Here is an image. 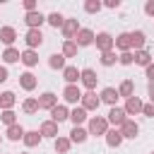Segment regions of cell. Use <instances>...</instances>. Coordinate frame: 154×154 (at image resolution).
Masks as SVG:
<instances>
[{
	"instance_id": "39",
	"label": "cell",
	"mask_w": 154,
	"mask_h": 154,
	"mask_svg": "<svg viewBox=\"0 0 154 154\" xmlns=\"http://www.w3.org/2000/svg\"><path fill=\"white\" fill-rule=\"evenodd\" d=\"M118 60H120V65H132V63H135V55L128 51V53H120V55H118Z\"/></svg>"
},
{
	"instance_id": "6",
	"label": "cell",
	"mask_w": 154,
	"mask_h": 154,
	"mask_svg": "<svg viewBox=\"0 0 154 154\" xmlns=\"http://www.w3.org/2000/svg\"><path fill=\"white\" fill-rule=\"evenodd\" d=\"M99 103H101V99H96L94 91L82 94V108H84V111H94V108H99Z\"/></svg>"
},
{
	"instance_id": "44",
	"label": "cell",
	"mask_w": 154,
	"mask_h": 154,
	"mask_svg": "<svg viewBox=\"0 0 154 154\" xmlns=\"http://www.w3.org/2000/svg\"><path fill=\"white\" fill-rule=\"evenodd\" d=\"M147 77H149V79H152V84H154V65H152V63L147 65Z\"/></svg>"
},
{
	"instance_id": "16",
	"label": "cell",
	"mask_w": 154,
	"mask_h": 154,
	"mask_svg": "<svg viewBox=\"0 0 154 154\" xmlns=\"http://www.w3.org/2000/svg\"><path fill=\"white\" fill-rule=\"evenodd\" d=\"M65 118H70V111H67L65 106H55V108L51 111V120H53V123H60V120H65Z\"/></svg>"
},
{
	"instance_id": "46",
	"label": "cell",
	"mask_w": 154,
	"mask_h": 154,
	"mask_svg": "<svg viewBox=\"0 0 154 154\" xmlns=\"http://www.w3.org/2000/svg\"><path fill=\"white\" fill-rule=\"evenodd\" d=\"M118 5H120V2H118V0H108V2H106V7H111V10H116V7H118Z\"/></svg>"
},
{
	"instance_id": "48",
	"label": "cell",
	"mask_w": 154,
	"mask_h": 154,
	"mask_svg": "<svg viewBox=\"0 0 154 154\" xmlns=\"http://www.w3.org/2000/svg\"><path fill=\"white\" fill-rule=\"evenodd\" d=\"M152 154H154V152H152Z\"/></svg>"
},
{
	"instance_id": "3",
	"label": "cell",
	"mask_w": 154,
	"mask_h": 154,
	"mask_svg": "<svg viewBox=\"0 0 154 154\" xmlns=\"http://www.w3.org/2000/svg\"><path fill=\"white\" fill-rule=\"evenodd\" d=\"M24 41H26V46L34 51L36 46H41L43 43V34H41V29H29L26 31V36H24Z\"/></svg>"
},
{
	"instance_id": "5",
	"label": "cell",
	"mask_w": 154,
	"mask_h": 154,
	"mask_svg": "<svg viewBox=\"0 0 154 154\" xmlns=\"http://www.w3.org/2000/svg\"><path fill=\"white\" fill-rule=\"evenodd\" d=\"M55 106H58V99H55L53 91H46V94L38 96V108H48V111H53Z\"/></svg>"
},
{
	"instance_id": "17",
	"label": "cell",
	"mask_w": 154,
	"mask_h": 154,
	"mask_svg": "<svg viewBox=\"0 0 154 154\" xmlns=\"http://www.w3.org/2000/svg\"><path fill=\"white\" fill-rule=\"evenodd\" d=\"M38 132L46 135V137H55V135H58V123L46 120V123H41V130H38Z\"/></svg>"
},
{
	"instance_id": "12",
	"label": "cell",
	"mask_w": 154,
	"mask_h": 154,
	"mask_svg": "<svg viewBox=\"0 0 154 154\" xmlns=\"http://www.w3.org/2000/svg\"><path fill=\"white\" fill-rule=\"evenodd\" d=\"M77 38V46H89V43H94V31H89V29H79V34L75 36Z\"/></svg>"
},
{
	"instance_id": "20",
	"label": "cell",
	"mask_w": 154,
	"mask_h": 154,
	"mask_svg": "<svg viewBox=\"0 0 154 154\" xmlns=\"http://www.w3.org/2000/svg\"><path fill=\"white\" fill-rule=\"evenodd\" d=\"M87 135H89V132H87L84 128L75 125V128H72V132H70V142H77V144H79V142H84V140H87Z\"/></svg>"
},
{
	"instance_id": "29",
	"label": "cell",
	"mask_w": 154,
	"mask_h": 154,
	"mask_svg": "<svg viewBox=\"0 0 154 154\" xmlns=\"http://www.w3.org/2000/svg\"><path fill=\"white\" fill-rule=\"evenodd\" d=\"M48 65H51L53 70H60V67L65 70V55H60V53H53V55H51V60H48Z\"/></svg>"
},
{
	"instance_id": "25",
	"label": "cell",
	"mask_w": 154,
	"mask_h": 154,
	"mask_svg": "<svg viewBox=\"0 0 154 154\" xmlns=\"http://www.w3.org/2000/svg\"><path fill=\"white\" fill-rule=\"evenodd\" d=\"M38 142H41V132H36V130L24 132V144H26V147H36Z\"/></svg>"
},
{
	"instance_id": "19",
	"label": "cell",
	"mask_w": 154,
	"mask_h": 154,
	"mask_svg": "<svg viewBox=\"0 0 154 154\" xmlns=\"http://www.w3.org/2000/svg\"><path fill=\"white\" fill-rule=\"evenodd\" d=\"M142 106H144V103H142L137 96H130V99H128V103H125V113H140V111H142Z\"/></svg>"
},
{
	"instance_id": "9",
	"label": "cell",
	"mask_w": 154,
	"mask_h": 154,
	"mask_svg": "<svg viewBox=\"0 0 154 154\" xmlns=\"http://www.w3.org/2000/svg\"><path fill=\"white\" fill-rule=\"evenodd\" d=\"M137 132H140V128H137L135 120H125V123L120 125V135H123V137H132V140H135Z\"/></svg>"
},
{
	"instance_id": "32",
	"label": "cell",
	"mask_w": 154,
	"mask_h": 154,
	"mask_svg": "<svg viewBox=\"0 0 154 154\" xmlns=\"http://www.w3.org/2000/svg\"><path fill=\"white\" fill-rule=\"evenodd\" d=\"M118 60V55L113 53V51H108V53H101V65H106V67H111L113 63Z\"/></svg>"
},
{
	"instance_id": "37",
	"label": "cell",
	"mask_w": 154,
	"mask_h": 154,
	"mask_svg": "<svg viewBox=\"0 0 154 154\" xmlns=\"http://www.w3.org/2000/svg\"><path fill=\"white\" fill-rule=\"evenodd\" d=\"M55 149H58L60 154H65V152L70 149V140H65V137H58V140H55Z\"/></svg>"
},
{
	"instance_id": "33",
	"label": "cell",
	"mask_w": 154,
	"mask_h": 154,
	"mask_svg": "<svg viewBox=\"0 0 154 154\" xmlns=\"http://www.w3.org/2000/svg\"><path fill=\"white\" fill-rule=\"evenodd\" d=\"M22 108H24L26 113H36V111H38V99H26V101L22 103Z\"/></svg>"
},
{
	"instance_id": "21",
	"label": "cell",
	"mask_w": 154,
	"mask_h": 154,
	"mask_svg": "<svg viewBox=\"0 0 154 154\" xmlns=\"http://www.w3.org/2000/svg\"><path fill=\"white\" fill-rule=\"evenodd\" d=\"M106 142H108V147H118V144L123 142L120 130H108V132H106Z\"/></svg>"
},
{
	"instance_id": "42",
	"label": "cell",
	"mask_w": 154,
	"mask_h": 154,
	"mask_svg": "<svg viewBox=\"0 0 154 154\" xmlns=\"http://www.w3.org/2000/svg\"><path fill=\"white\" fill-rule=\"evenodd\" d=\"M24 10L26 12H36V2L34 0H24Z\"/></svg>"
},
{
	"instance_id": "14",
	"label": "cell",
	"mask_w": 154,
	"mask_h": 154,
	"mask_svg": "<svg viewBox=\"0 0 154 154\" xmlns=\"http://www.w3.org/2000/svg\"><path fill=\"white\" fill-rule=\"evenodd\" d=\"M14 38H17V34H14V29H12V26H2V29H0V41H2V43H7V48H12Z\"/></svg>"
},
{
	"instance_id": "30",
	"label": "cell",
	"mask_w": 154,
	"mask_h": 154,
	"mask_svg": "<svg viewBox=\"0 0 154 154\" xmlns=\"http://www.w3.org/2000/svg\"><path fill=\"white\" fill-rule=\"evenodd\" d=\"M84 118H87V111L79 106V108H75L72 113H70V120L75 123V125H79V123H84Z\"/></svg>"
},
{
	"instance_id": "2",
	"label": "cell",
	"mask_w": 154,
	"mask_h": 154,
	"mask_svg": "<svg viewBox=\"0 0 154 154\" xmlns=\"http://www.w3.org/2000/svg\"><path fill=\"white\" fill-rule=\"evenodd\" d=\"M89 132L91 135H106L108 132V120L106 118H91L89 120Z\"/></svg>"
},
{
	"instance_id": "8",
	"label": "cell",
	"mask_w": 154,
	"mask_h": 154,
	"mask_svg": "<svg viewBox=\"0 0 154 154\" xmlns=\"http://www.w3.org/2000/svg\"><path fill=\"white\" fill-rule=\"evenodd\" d=\"M79 79H82V84H84L87 89H94V87H96V79H99V77H96V72H94V70L84 67V70H82V77H79Z\"/></svg>"
},
{
	"instance_id": "41",
	"label": "cell",
	"mask_w": 154,
	"mask_h": 154,
	"mask_svg": "<svg viewBox=\"0 0 154 154\" xmlns=\"http://www.w3.org/2000/svg\"><path fill=\"white\" fill-rule=\"evenodd\" d=\"M142 113H144L147 118H154V103H144V106H142Z\"/></svg>"
},
{
	"instance_id": "40",
	"label": "cell",
	"mask_w": 154,
	"mask_h": 154,
	"mask_svg": "<svg viewBox=\"0 0 154 154\" xmlns=\"http://www.w3.org/2000/svg\"><path fill=\"white\" fill-rule=\"evenodd\" d=\"M0 118H2V123L14 125V113H12V111H2V116H0Z\"/></svg>"
},
{
	"instance_id": "11",
	"label": "cell",
	"mask_w": 154,
	"mask_h": 154,
	"mask_svg": "<svg viewBox=\"0 0 154 154\" xmlns=\"http://www.w3.org/2000/svg\"><path fill=\"white\" fill-rule=\"evenodd\" d=\"M63 96H65V101L75 103V101H79V99H82V91L77 89V84H67V87H65V91H63Z\"/></svg>"
},
{
	"instance_id": "43",
	"label": "cell",
	"mask_w": 154,
	"mask_h": 154,
	"mask_svg": "<svg viewBox=\"0 0 154 154\" xmlns=\"http://www.w3.org/2000/svg\"><path fill=\"white\" fill-rule=\"evenodd\" d=\"M144 12H147L149 17H154V0H149V2L144 5Z\"/></svg>"
},
{
	"instance_id": "36",
	"label": "cell",
	"mask_w": 154,
	"mask_h": 154,
	"mask_svg": "<svg viewBox=\"0 0 154 154\" xmlns=\"http://www.w3.org/2000/svg\"><path fill=\"white\" fill-rule=\"evenodd\" d=\"M118 94H120V96H128V99H130V96H132V82H130V79H125V82L120 84Z\"/></svg>"
},
{
	"instance_id": "34",
	"label": "cell",
	"mask_w": 154,
	"mask_h": 154,
	"mask_svg": "<svg viewBox=\"0 0 154 154\" xmlns=\"http://www.w3.org/2000/svg\"><path fill=\"white\" fill-rule=\"evenodd\" d=\"M130 36H132V46H135V48L140 51V48L144 46V34H142V31H132Z\"/></svg>"
},
{
	"instance_id": "15",
	"label": "cell",
	"mask_w": 154,
	"mask_h": 154,
	"mask_svg": "<svg viewBox=\"0 0 154 154\" xmlns=\"http://www.w3.org/2000/svg\"><path fill=\"white\" fill-rule=\"evenodd\" d=\"M116 46H118L123 53H128V51L132 48V36H130V34H120V36L116 38Z\"/></svg>"
},
{
	"instance_id": "1",
	"label": "cell",
	"mask_w": 154,
	"mask_h": 154,
	"mask_svg": "<svg viewBox=\"0 0 154 154\" xmlns=\"http://www.w3.org/2000/svg\"><path fill=\"white\" fill-rule=\"evenodd\" d=\"M94 41H96V48H99L101 53H108V51H111V46L116 43V41H113V36H111V34H106V31L96 34V38H94Z\"/></svg>"
},
{
	"instance_id": "18",
	"label": "cell",
	"mask_w": 154,
	"mask_h": 154,
	"mask_svg": "<svg viewBox=\"0 0 154 154\" xmlns=\"http://www.w3.org/2000/svg\"><path fill=\"white\" fill-rule=\"evenodd\" d=\"M120 94H118V89H113V87H106L103 91H101V101H106V103H116V99H118Z\"/></svg>"
},
{
	"instance_id": "10",
	"label": "cell",
	"mask_w": 154,
	"mask_h": 154,
	"mask_svg": "<svg viewBox=\"0 0 154 154\" xmlns=\"http://www.w3.org/2000/svg\"><path fill=\"white\" fill-rule=\"evenodd\" d=\"M24 22L31 26V29H38L43 22H46V17L41 14V12H26V17H24Z\"/></svg>"
},
{
	"instance_id": "28",
	"label": "cell",
	"mask_w": 154,
	"mask_h": 154,
	"mask_svg": "<svg viewBox=\"0 0 154 154\" xmlns=\"http://www.w3.org/2000/svg\"><path fill=\"white\" fill-rule=\"evenodd\" d=\"M2 60H5V63H17V60H22V53H19V51H14V48H5Z\"/></svg>"
},
{
	"instance_id": "38",
	"label": "cell",
	"mask_w": 154,
	"mask_h": 154,
	"mask_svg": "<svg viewBox=\"0 0 154 154\" xmlns=\"http://www.w3.org/2000/svg\"><path fill=\"white\" fill-rule=\"evenodd\" d=\"M84 10L94 14V12H99V10H101V2H99V0H87V2H84Z\"/></svg>"
},
{
	"instance_id": "26",
	"label": "cell",
	"mask_w": 154,
	"mask_h": 154,
	"mask_svg": "<svg viewBox=\"0 0 154 154\" xmlns=\"http://www.w3.org/2000/svg\"><path fill=\"white\" fill-rule=\"evenodd\" d=\"M0 106H2L5 111H10V108L14 106V94H12V91H2V94H0Z\"/></svg>"
},
{
	"instance_id": "47",
	"label": "cell",
	"mask_w": 154,
	"mask_h": 154,
	"mask_svg": "<svg viewBox=\"0 0 154 154\" xmlns=\"http://www.w3.org/2000/svg\"><path fill=\"white\" fill-rule=\"evenodd\" d=\"M149 99H152V103H154V84H149Z\"/></svg>"
},
{
	"instance_id": "24",
	"label": "cell",
	"mask_w": 154,
	"mask_h": 154,
	"mask_svg": "<svg viewBox=\"0 0 154 154\" xmlns=\"http://www.w3.org/2000/svg\"><path fill=\"white\" fill-rule=\"evenodd\" d=\"M7 137H10V140H24V128L17 125V123L10 125V128H7Z\"/></svg>"
},
{
	"instance_id": "31",
	"label": "cell",
	"mask_w": 154,
	"mask_h": 154,
	"mask_svg": "<svg viewBox=\"0 0 154 154\" xmlns=\"http://www.w3.org/2000/svg\"><path fill=\"white\" fill-rule=\"evenodd\" d=\"M63 55H67V58L77 55V41H65V46H63Z\"/></svg>"
},
{
	"instance_id": "45",
	"label": "cell",
	"mask_w": 154,
	"mask_h": 154,
	"mask_svg": "<svg viewBox=\"0 0 154 154\" xmlns=\"http://www.w3.org/2000/svg\"><path fill=\"white\" fill-rule=\"evenodd\" d=\"M5 79H7V67L0 65V82H5Z\"/></svg>"
},
{
	"instance_id": "7",
	"label": "cell",
	"mask_w": 154,
	"mask_h": 154,
	"mask_svg": "<svg viewBox=\"0 0 154 154\" xmlns=\"http://www.w3.org/2000/svg\"><path fill=\"white\" fill-rule=\"evenodd\" d=\"M108 123H113V125H123L128 118H125V108H118V106H113L111 111H108V118H106Z\"/></svg>"
},
{
	"instance_id": "4",
	"label": "cell",
	"mask_w": 154,
	"mask_h": 154,
	"mask_svg": "<svg viewBox=\"0 0 154 154\" xmlns=\"http://www.w3.org/2000/svg\"><path fill=\"white\" fill-rule=\"evenodd\" d=\"M63 34H65V41H72V38L79 34V24H77V19H67V22L63 24Z\"/></svg>"
},
{
	"instance_id": "35",
	"label": "cell",
	"mask_w": 154,
	"mask_h": 154,
	"mask_svg": "<svg viewBox=\"0 0 154 154\" xmlns=\"http://www.w3.org/2000/svg\"><path fill=\"white\" fill-rule=\"evenodd\" d=\"M135 63L147 67V65H149V53H147V51H137V53H135Z\"/></svg>"
},
{
	"instance_id": "27",
	"label": "cell",
	"mask_w": 154,
	"mask_h": 154,
	"mask_svg": "<svg viewBox=\"0 0 154 154\" xmlns=\"http://www.w3.org/2000/svg\"><path fill=\"white\" fill-rule=\"evenodd\" d=\"M46 22H48L51 26H55V29H58V26H63V24H65V17H63L60 12H51V14L46 17Z\"/></svg>"
},
{
	"instance_id": "23",
	"label": "cell",
	"mask_w": 154,
	"mask_h": 154,
	"mask_svg": "<svg viewBox=\"0 0 154 154\" xmlns=\"http://www.w3.org/2000/svg\"><path fill=\"white\" fill-rule=\"evenodd\" d=\"M19 82H22V87H24L26 91H31V89L36 87V77H34L31 72H24V75L19 77Z\"/></svg>"
},
{
	"instance_id": "22",
	"label": "cell",
	"mask_w": 154,
	"mask_h": 154,
	"mask_svg": "<svg viewBox=\"0 0 154 154\" xmlns=\"http://www.w3.org/2000/svg\"><path fill=\"white\" fill-rule=\"evenodd\" d=\"M22 63H24V65H29V67H34V65L38 63V55H36L31 48H26V51L22 53Z\"/></svg>"
},
{
	"instance_id": "13",
	"label": "cell",
	"mask_w": 154,
	"mask_h": 154,
	"mask_svg": "<svg viewBox=\"0 0 154 154\" xmlns=\"http://www.w3.org/2000/svg\"><path fill=\"white\" fill-rule=\"evenodd\" d=\"M63 77H65V82H67V84H75V82L82 77V70H77L75 65H70V67H65V70H63Z\"/></svg>"
}]
</instances>
